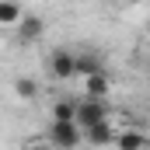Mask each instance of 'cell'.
Returning <instances> with one entry per match:
<instances>
[{
  "instance_id": "obj_1",
  "label": "cell",
  "mask_w": 150,
  "mask_h": 150,
  "mask_svg": "<svg viewBox=\"0 0 150 150\" xmlns=\"http://www.w3.org/2000/svg\"><path fill=\"white\" fill-rule=\"evenodd\" d=\"M45 140L56 150H77L80 140H84V129H80L77 122H52L49 133H45Z\"/></svg>"
},
{
  "instance_id": "obj_2",
  "label": "cell",
  "mask_w": 150,
  "mask_h": 150,
  "mask_svg": "<svg viewBox=\"0 0 150 150\" xmlns=\"http://www.w3.org/2000/svg\"><path fill=\"white\" fill-rule=\"evenodd\" d=\"M101 119H108V105H105V98H87L84 94V101L77 105V126L80 129H87V126H94V122H101Z\"/></svg>"
},
{
  "instance_id": "obj_3",
  "label": "cell",
  "mask_w": 150,
  "mask_h": 150,
  "mask_svg": "<svg viewBox=\"0 0 150 150\" xmlns=\"http://www.w3.org/2000/svg\"><path fill=\"white\" fill-rule=\"evenodd\" d=\"M115 133H119V129L112 126V119H101V122H94V126L84 129V140H87L91 147H112Z\"/></svg>"
},
{
  "instance_id": "obj_4",
  "label": "cell",
  "mask_w": 150,
  "mask_h": 150,
  "mask_svg": "<svg viewBox=\"0 0 150 150\" xmlns=\"http://www.w3.org/2000/svg\"><path fill=\"white\" fill-rule=\"evenodd\" d=\"M49 74L56 77V80H70V77H77V70H74V52H70V49H56V52H49Z\"/></svg>"
},
{
  "instance_id": "obj_5",
  "label": "cell",
  "mask_w": 150,
  "mask_h": 150,
  "mask_svg": "<svg viewBox=\"0 0 150 150\" xmlns=\"http://www.w3.org/2000/svg\"><path fill=\"white\" fill-rule=\"evenodd\" d=\"M147 133L143 129H122V133H115V150H147Z\"/></svg>"
},
{
  "instance_id": "obj_6",
  "label": "cell",
  "mask_w": 150,
  "mask_h": 150,
  "mask_svg": "<svg viewBox=\"0 0 150 150\" xmlns=\"http://www.w3.org/2000/svg\"><path fill=\"white\" fill-rule=\"evenodd\" d=\"M84 94H87V98H108V94H112V80H108V74L98 70V74L84 77Z\"/></svg>"
},
{
  "instance_id": "obj_7",
  "label": "cell",
  "mask_w": 150,
  "mask_h": 150,
  "mask_svg": "<svg viewBox=\"0 0 150 150\" xmlns=\"http://www.w3.org/2000/svg\"><path fill=\"white\" fill-rule=\"evenodd\" d=\"M42 32H45V21H42L38 14H25V18L18 21V35L25 38V42H35Z\"/></svg>"
},
{
  "instance_id": "obj_8",
  "label": "cell",
  "mask_w": 150,
  "mask_h": 150,
  "mask_svg": "<svg viewBox=\"0 0 150 150\" xmlns=\"http://www.w3.org/2000/svg\"><path fill=\"white\" fill-rule=\"evenodd\" d=\"M74 70H77V77H91L98 70H105V67L94 52H74Z\"/></svg>"
},
{
  "instance_id": "obj_9",
  "label": "cell",
  "mask_w": 150,
  "mask_h": 150,
  "mask_svg": "<svg viewBox=\"0 0 150 150\" xmlns=\"http://www.w3.org/2000/svg\"><path fill=\"white\" fill-rule=\"evenodd\" d=\"M21 18H25V7L18 0H0V25L4 28H14Z\"/></svg>"
},
{
  "instance_id": "obj_10",
  "label": "cell",
  "mask_w": 150,
  "mask_h": 150,
  "mask_svg": "<svg viewBox=\"0 0 150 150\" xmlns=\"http://www.w3.org/2000/svg\"><path fill=\"white\" fill-rule=\"evenodd\" d=\"M14 94H18L21 101H32V98L38 94V84L32 80V77H18V80H14Z\"/></svg>"
},
{
  "instance_id": "obj_11",
  "label": "cell",
  "mask_w": 150,
  "mask_h": 150,
  "mask_svg": "<svg viewBox=\"0 0 150 150\" xmlns=\"http://www.w3.org/2000/svg\"><path fill=\"white\" fill-rule=\"evenodd\" d=\"M77 119V105L74 101H56L52 105V122H74Z\"/></svg>"
},
{
  "instance_id": "obj_12",
  "label": "cell",
  "mask_w": 150,
  "mask_h": 150,
  "mask_svg": "<svg viewBox=\"0 0 150 150\" xmlns=\"http://www.w3.org/2000/svg\"><path fill=\"white\" fill-rule=\"evenodd\" d=\"M25 150H56V147H52V143H49L45 136H32V140L25 143Z\"/></svg>"
},
{
  "instance_id": "obj_13",
  "label": "cell",
  "mask_w": 150,
  "mask_h": 150,
  "mask_svg": "<svg viewBox=\"0 0 150 150\" xmlns=\"http://www.w3.org/2000/svg\"><path fill=\"white\" fill-rule=\"evenodd\" d=\"M126 4H143V0H126Z\"/></svg>"
},
{
  "instance_id": "obj_14",
  "label": "cell",
  "mask_w": 150,
  "mask_h": 150,
  "mask_svg": "<svg viewBox=\"0 0 150 150\" xmlns=\"http://www.w3.org/2000/svg\"><path fill=\"white\" fill-rule=\"evenodd\" d=\"M147 32H150V25H147Z\"/></svg>"
}]
</instances>
